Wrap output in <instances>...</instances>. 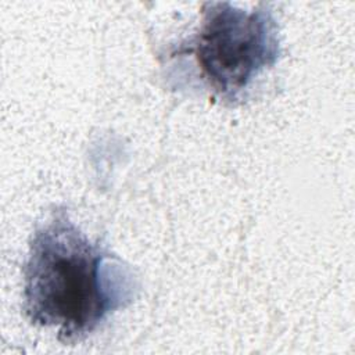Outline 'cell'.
<instances>
[{"label":"cell","instance_id":"7a4b0ae2","mask_svg":"<svg viewBox=\"0 0 355 355\" xmlns=\"http://www.w3.org/2000/svg\"><path fill=\"white\" fill-rule=\"evenodd\" d=\"M189 53L209 89L220 100L234 103L255 78L276 64L279 26L268 6L248 11L227 1H208Z\"/></svg>","mask_w":355,"mask_h":355},{"label":"cell","instance_id":"6da1fadb","mask_svg":"<svg viewBox=\"0 0 355 355\" xmlns=\"http://www.w3.org/2000/svg\"><path fill=\"white\" fill-rule=\"evenodd\" d=\"M139 290L133 269L93 243L64 208L36 227L24 265V312L32 324L73 343L130 305Z\"/></svg>","mask_w":355,"mask_h":355}]
</instances>
